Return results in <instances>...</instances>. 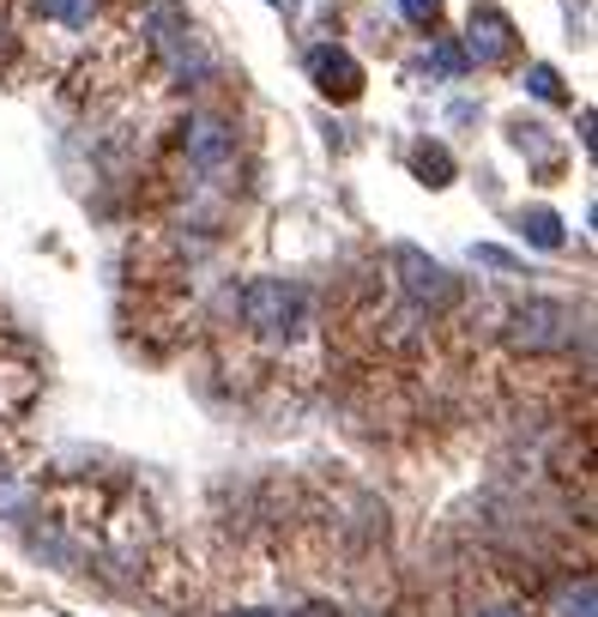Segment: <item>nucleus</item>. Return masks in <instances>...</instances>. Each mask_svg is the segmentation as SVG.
Here are the masks:
<instances>
[{"instance_id": "f257e3e1", "label": "nucleus", "mask_w": 598, "mask_h": 617, "mask_svg": "<svg viewBox=\"0 0 598 617\" xmlns=\"http://www.w3.org/2000/svg\"><path fill=\"white\" fill-rule=\"evenodd\" d=\"M393 273H399V290H405V302H411L417 316H447V309L459 302L454 273H447L442 261H430L423 249H411V242L393 249Z\"/></svg>"}, {"instance_id": "ddd939ff", "label": "nucleus", "mask_w": 598, "mask_h": 617, "mask_svg": "<svg viewBox=\"0 0 598 617\" xmlns=\"http://www.w3.org/2000/svg\"><path fill=\"white\" fill-rule=\"evenodd\" d=\"M399 13H405V25L435 31V25H442V0H399Z\"/></svg>"}, {"instance_id": "f3484780", "label": "nucleus", "mask_w": 598, "mask_h": 617, "mask_svg": "<svg viewBox=\"0 0 598 617\" xmlns=\"http://www.w3.org/2000/svg\"><path fill=\"white\" fill-rule=\"evenodd\" d=\"M230 617H278V612H261V605H248V612H230Z\"/></svg>"}, {"instance_id": "0eeeda50", "label": "nucleus", "mask_w": 598, "mask_h": 617, "mask_svg": "<svg viewBox=\"0 0 598 617\" xmlns=\"http://www.w3.org/2000/svg\"><path fill=\"white\" fill-rule=\"evenodd\" d=\"M411 170H417V182H430V188L454 182V158H447V145H417V152H411Z\"/></svg>"}, {"instance_id": "a211bd4d", "label": "nucleus", "mask_w": 598, "mask_h": 617, "mask_svg": "<svg viewBox=\"0 0 598 617\" xmlns=\"http://www.w3.org/2000/svg\"><path fill=\"white\" fill-rule=\"evenodd\" d=\"M478 617H521V612H478Z\"/></svg>"}, {"instance_id": "6e6552de", "label": "nucleus", "mask_w": 598, "mask_h": 617, "mask_svg": "<svg viewBox=\"0 0 598 617\" xmlns=\"http://www.w3.org/2000/svg\"><path fill=\"white\" fill-rule=\"evenodd\" d=\"M37 13L55 19V25H67V31H92L97 0H37Z\"/></svg>"}, {"instance_id": "39448f33", "label": "nucleus", "mask_w": 598, "mask_h": 617, "mask_svg": "<svg viewBox=\"0 0 598 617\" xmlns=\"http://www.w3.org/2000/svg\"><path fill=\"white\" fill-rule=\"evenodd\" d=\"M309 80L326 104H357L363 97V67L351 61L345 49H314L309 55Z\"/></svg>"}, {"instance_id": "7ed1b4c3", "label": "nucleus", "mask_w": 598, "mask_h": 617, "mask_svg": "<svg viewBox=\"0 0 598 617\" xmlns=\"http://www.w3.org/2000/svg\"><path fill=\"white\" fill-rule=\"evenodd\" d=\"M242 321L261 340H290L302 328V290L290 278H254L242 290Z\"/></svg>"}, {"instance_id": "dca6fc26", "label": "nucleus", "mask_w": 598, "mask_h": 617, "mask_svg": "<svg viewBox=\"0 0 598 617\" xmlns=\"http://www.w3.org/2000/svg\"><path fill=\"white\" fill-rule=\"evenodd\" d=\"M302 617H338V612H333V605H309Z\"/></svg>"}, {"instance_id": "1a4fd4ad", "label": "nucleus", "mask_w": 598, "mask_h": 617, "mask_svg": "<svg viewBox=\"0 0 598 617\" xmlns=\"http://www.w3.org/2000/svg\"><path fill=\"white\" fill-rule=\"evenodd\" d=\"M593 612H598V588H593V576L569 581V588L557 593V605H550V617H593Z\"/></svg>"}, {"instance_id": "423d86ee", "label": "nucleus", "mask_w": 598, "mask_h": 617, "mask_svg": "<svg viewBox=\"0 0 598 617\" xmlns=\"http://www.w3.org/2000/svg\"><path fill=\"white\" fill-rule=\"evenodd\" d=\"M514 55V25H507V13H495V7H478L466 25V61L478 67H495Z\"/></svg>"}, {"instance_id": "6ab92c4d", "label": "nucleus", "mask_w": 598, "mask_h": 617, "mask_svg": "<svg viewBox=\"0 0 598 617\" xmlns=\"http://www.w3.org/2000/svg\"><path fill=\"white\" fill-rule=\"evenodd\" d=\"M0 31H7V0H0Z\"/></svg>"}, {"instance_id": "f03ea898", "label": "nucleus", "mask_w": 598, "mask_h": 617, "mask_svg": "<svg viewBox=\"0 0 598 617\" xmlns=\"http://www.w3.org/2000/svg\"><path fill=\"white\" fill-rule=\"evenodd\" d=\"M574 340V316L569 302L557 297H526L514 316H507V345L521 357H545V352H562Z\"/></svg>"}, {"instance_id": "2eb2a0df", "label": "nucleus", "mask_w": 598, "mask_h": 617, "mask_svg": "<svg viewBox=\"0 0 598 617\" xmlns=\"http://www.w3.org/2000/svg\"><path fill=\"white\" fill-rule=\"evenodd\" d=\"M471 254H478L483 266H495V273H521V261H514V254H507V249H495V242H478V249H471Z\"/></svg>"}, {"instance_id": "f8f14e48", "label": "nucleus", "mask_w": 598, "mask_h": 617, "mask_svg": "<svg viewBox=\"0 0 598 617\" xmlns=\"http://www.w3.org/2000/svg\"><path fill=\"white\" fill-rule=\"evenodd\" d=\"M545 133H550V128H538V121H521V128H514V145H521V152H533V158H545V164H550V158H557V145H550Z\"/></svg>"}, {"instance_id": "9d476101", "label": "nucleus", "mask_w": 598, "mask_h": 617, "mask_svg": "<svg viewBox=\"0 0 598 617\" xmlns=\"http://www.w3.org/2000/svg\"><path fill=\"white\" fill-rule=\"evenodd\" d=\"M521 230H526V242H533V249H562V218L550 206L521 212Z\"/></svg>"}, {"instance_id": "9b49d317", "label": "nucleus", "mask_w": 598, "mask_h": 617, "mask_svg": "<svg viewBox=\"0 0 598 617\" xmlns=\"http://www.w3.org/2000/svg\"><path fill=\"white\" fill-rule=\"evenodd\" d=\"M526 92H533L538 104H569V85H562V73H557V67H545V61L526 67Z\"/></svg>"}, {"instance_id": "20e7f679", "label": "nucleus", "mask_w": 598, "mask_h": 617, "mask_svg": "<svg viewBox=\"0 0 598 617\" xmlns=\"http://www.w3.org/2000/svg\"><path fill=\"white\" fill-rule=\"evenodd\" d=\"M182 152H188V164H194L200 176L224 182V176L236 170V128L218 121V116H194L182 128Z\"/></svg>"}, {"instance_id": "4468645a", "label": "nucleus", "mask_w": 598, "mask_h": 617, "mask_svg": "<svg viewBox=\"0 0 598 617\" xmlns=\"http://www.w3.org/2000/svg\"><path fill=\"white\" fill-rule=\"evenodd\" d=\"M430 67L442 73V80H459L471 61H466V49H454V43H435V49H430Z\"/></svg>"}]
</instances>
